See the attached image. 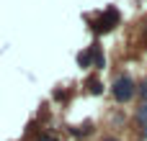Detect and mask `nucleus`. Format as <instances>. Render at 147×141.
<instances>
[{
  "label": "nucleus",
  "mask_w": 147,
  "mask_h": 141,
  "mask_svg": "<svg viewBox=\"0 0 147 141\" xmlns=\"http://www.w3.org/2000/svg\"><path fill=\"white\" fill-rule=\"evenodd\" d=\"M111 92H114V100H116V103H129V100L134 98L137 87H134V82H132L129 77H119V80L114 82Z\"/></svg>",
  "instance_id": "1"
},
{
  "label": "nucleus",
  "mask_w": 147,
  "mask_h": 141,
  "mask_svg": "<svg viewBox=\"0 0 147 141\" xmlns=\"http://www.w3.org/2000/svg\"><path fill=\"white\" fill-rule=\"evenodd\" d=\"M114 26H119V13L114 10V8H109L106 13H101V18L93 23V28H96V33H109Z\"/></svg>",
  "instance_id": "2"
},
{
  "label": "nucleus",
  "mask_w": 147,
  "mask_h": 141,
  "mask_svg": "<svg viewBox=\"0 0 147 141\" xmlns=\"http://www.w3.org/2000/svg\"><path fill=\"white\" fill-rule=\"evenodd\" d=\"M90 92H101V85L96 80H90Z\"/></svg>",
  "instance_id": "3"
},
{
  "label": "nucleus",
  "mask_w": 147,
  "mask_h": 141,
  "mask_svg": "<svg viewBox=\"0 0 147 141\" xmlns=\"http://www.w3.org/2000/svg\"><path fill=\"white\" fill-rule=\"evenodd\" d=\"M140 121H147V105H142V110H140Z\"/></svg>",
  "instance_id": "4"
},
{
  "label": "nucleus",
  "mask_w": 147,
  "mask_h": 141,
  "mask_svg": "<svg viewBox=\"0 0 147 141\" xmlns=\"http://www.w3.org/2000/svg\"><path fill=\"white\" fill-rule=\"evenodd\" d=\"M140 92H142V98H145V100H147V80H145V82H142V87H140Z\"/></svg>",
  "instance_id": "5"
},
{
  "label": "nucleus",
  "mask_w": 147,
  "mask_h": 141,
  "mask_svg": "<svg viewBox=\"0 0 147 141\" xmlns=\"http://www.w3.org/2000/svg\"><path fill=\"white\" fill-rule=\"evenodd\" d=\"M39 141H57V139H54V136H41Z\"/></svg>",
  "instance_id": "6"
},
{
  "label": "nucleus",
  "mask_w": 147,
  "mask_h": 141,
  "mask_svg": "<svg viewBox=\"0 0 147 141\" xmlns=\"http://www.w3.org/2000/svg\"><path fill=\"white\" fill-rule=\"evenodd\" d=\"M103 141H116V139H103Z\"/></svg>",
  "instance_id": "7"
},
{
  "label": "nucleus",
  "mask_w": 147,
  "mask_h": 141,
  "mask_svg": "<svg viewBox=\"0 0 147 141\" xmlns=\"http://www.w3.org/2000/svg\"><path fill=\"white\" fill-rule=\"evenodd\" d=\"M145 136H147V123H145Z\"/></svg>",
  "instance_id": "8"
}]
</instances>
